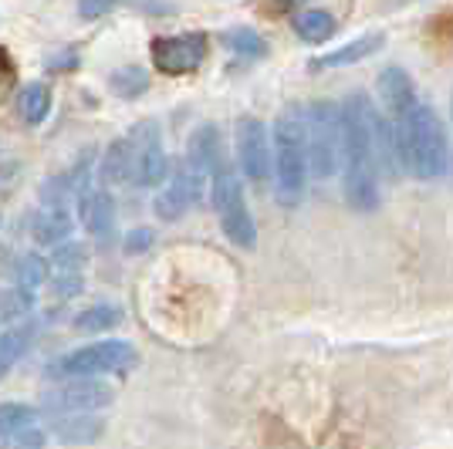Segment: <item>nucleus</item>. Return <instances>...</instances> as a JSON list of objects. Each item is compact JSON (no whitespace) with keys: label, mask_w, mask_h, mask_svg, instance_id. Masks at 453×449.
<instances>
[{"label":"nucleus","mask_w":453,"mask_h":449,"mask_svg":"<svg viewBox=\"0 0 453 449\" xmlns=\"http://www.w3.org/2000/svg\"><path fill=\"white\" fill-rule=\"evenodd\" d=\"M372 102L352 95L342 105V172H345V200L359 213L379 206V166L372 149Z\"/></svg>","instance_id":"f257e3e1"},{"label":"nucleus","mask_w":453,"mask_h":449,"mask_svg":"<svg viewBox=\"0 0 453 449\" xmlns=\"http://www.w3.org/2000/svg\"><path fill=\"white\" fill-rule=\"evenodd\" d=\"M393 139H396L399 169H406L416 179H440L450 166V146L440 115L426 105L416 102L410 112L396 115L393 122Z\"/></svg>","instance_id":"f03ea898"},{"label":"nucleus","mask_w":453,"mask_h":449,"mask_svg":"<svg viewBox=\"0 0 453 449\" xmlns=\"http://www.w3.org/2000/svg\"><path fill=\"white\" fill-rule=\"evenodd\" d=\"M274 196L281 206H298L308 186V142H304V109L298 102L284 105L274 122Z\"/></svg>","instance_id":"7ed1b4c3"},{"label":"nucleus","mask_w":453,"mask_h":449,"mask_svg":"<svg viewBox=\"0 0 453 449\" xmlns=\"http://www.w3.org/2000/svg\"><path fill=\"white\" fill-rule=\"evenodd\" d=\"M304 142H308V172L315 179L335 176L342 166V105L311 102L304 109Z\"/></svg>","instance_id":"20e7f679"},{"label":"nucleus","mask_w":453,"mask_h":449,"mask_svg":"<svg viewBox=\"0 0 453 449\" xmlns=\"http://www.w3.org/2000/svg\"><path fill=\"white\" fill-rule=\"evenodd\" d=\"M210 179H213V209H217V220H220V230L226 233V240L234 247H241V250H254L257 226H254V217L247 209L244 186H241L237 169L224 159L210 172Z\"/></svg>","instance_id":"39448f33"},{"label":"nucleus","mask_w":453,"mask_h":449,"mask_svg":"<svg viewBox=\"0 0 453 449\" xmlns=\"http://www.w3.org/2000/svg\"><path fill=\"white\" fill-rule=\"evenodd\" d=\"M139 352L129 341H95L85 345L72 355L58 358L48 369L51 378L65 382V378H98V375H126L135 369Z\"/></svg>","instance_id":"423d86ee"},{"label":"nucleus","mask_w":453,"mask_h":449,"mask_svg":"<svg viewBox=\"0 0 453 449\" xmlns=\"http://www.w3.org/2000/svg\"><path fill=\"white\" fill-rule=\"evenodd\" d=\"M129 139H133V183L135 186H159L170 172L159 126L146 118V122L129 129Z\"/></svg>","instance_id":"0eeeda50"},{"label":"nucleus","mask_w":453,"mask_h":449,"mask_svg":"<svg viewBox=\"0 0 453 449\" xmlns=\"http://www.w3.org/2000/svg\"><path fill=\"white\" fill-rule=\"evenodd\" d=\"M41 402L51 415H81V412L105 409L112 402V389L95 378H65L55 389H48Z\"/></svg>","instance_id":"6e6552de"},{"label":"nucleus","mask_w":453,"mask_h":449,"mask_svg":"<svg viewBox=\"0 0 453 449\" xmlns=\"http://www.w3.org/2000/svg\"><path fill=\"white\" fill-rule=\"evenodd\" d=\"M203 57H207V34H200V31L152 41V65L163 75H189L203 65Z\"/></svg>","instance_id":"1a4fd4ad"},{"label":"nucleus","mask_w":453,"mask_h":449,"mask_svg":"<svg viewBox=\"0 0 453 449\" xmlns=\"http://www.w3.org/2000/svg\"><path fill=\"white\" fill-rule=\"evenodd\" d=\"M237 163L250 183H267L271 176V139H267V126L254 115H244L237 122Z\"/></svg>","instance_id":"9d476101"},{"label":"nucleus","mask_w":453,"mask_h":449,"mask_svg":"<svg viewBox=\"0 0 453 449\" xmlns=\"http://www.w3.org/2000/svg\"><path fill=\"white\" fill-rule=\"evenodd\" d=\"M203 172H196V169L189 166L187 159H183V166L173 172L170 186L163 189L159 196H156V217L159 220H180L183 213H189V206L200 203V193H203Z\"/></svg>","instance_id":"9b49d317"},{"label":"nucleus","mask_w":453,"mask_h":449,"mask_svg":"<svg viewBox=\"0 0 453 449\" xmlns=\"http://www.w3.org/2000/svg\"><path fill=\"white\" fill-rule=\"evenodd\" d=\"M382 44H386V38H382L379 31H372V34H362V38L349 41V44H342V48H335V51H325V55H319L315 61H311V72H328V68L359 65V61H365V57L376 55V51H382Z\"/></svg>","instance_id":"f8f14e48"},{"label":"nucleus","mask_w":453,"mask_h":449,"mask_svg":"<svg viewBox=\"0 0 453 449\" xmlns=\"http://www.w3.org/2000/svg\"><path fill=\"white\" fill-rule=\"evenodd\" d=\"M379 98H382V105H386V112L393 115H403L410 112L416 102V88L413 81H410V75L399 68V65H393V68H386L382 75H379Z\"/></svg>","instance_id":"ddd939ff"},{"label":"nucleus","mask_w":453,"mask_h":449,"mask_svg":"<svg viewBox=\"0 0 453 449\" xmlns=\"http://www.w3.org/2000/svg\"><path fill=\"white\" fill-rule=\"evenodd\" d=\"M187 163L196 169V172H203V176H210L213 169L224 163V146H220L217 126H200V129L189 135Z\"/></svg>","instance_id":"4468645a"},{"label":"nucleus","mask_w":453,"mask_h":449,"mask_svg":"<svg viewBox=\"0 0 453 449\" xmlns=\"http://www.w3.org/2000/svg\"><path fill=\"white\" fill-rule=\"evenodd\" d=\"M35 335H38V321H20L14 328L0 331V382H4L7 372L24 358V352L31 348Z\"/></svg>","instance_id":"2eb2a0df"},{"label":"nucleus","mask_w":453,"mask_h":449,"mask_svg":"<svg viewBox=\"0 0 453 449\" xmlns=\"http://www.w3.org/2000/svg\"><path fill=\"white\" fill-rule=\"evenodd\" d=\"M51 432H55L61 443L78 446V443H95V439L105 432V422H102L98 415H92V412H81V415H55Z\"/></svg>","instance_id":"dca6fc26"},{"label":"nucleus","mask_w":453,"mask_h":449,"mask_svg":"<svg viewBox=\"0 0 453 449\" xmlns=\"http://www.w3.org/2000/svg\"><path fill=\"white\" fill-rule=\"evenodd\" d=\"M81 220L88 226V233H92L98 244H109L115 237V203L112 196L105 193V189H95L88 206L81 209Z\"/></svg>","instance_id":"f3484780"},{"label":"nucleus","mask_w":453,"mask_h":449,"mask_svg":"<svg viewBox=\"0 0 453 449\" xmlns=\"http://www.w3.org/2000/svg\"><path fill=\"white\" fill-rule=\"evenodd\" d=\"M291 27H295V34H298L304 44H325V41L339 31V20L332 18L328 11H321V7H308V11H298V14H295Z\"/></svg>","instance_id":"a211bd4d"},{"label":"nucleus","mask_w":453,"mask_h":449,"mask_svg":"<svg viewBox=\"0 0 453 449\" xmlns=\"http://www.w3.org/2000/svg\"><path fill=\"white\" fill-rule=\"evenodd\" d=\"M102 179H105L109 186H126V183H133V139H129V135L115 139L112 146H109L105 159H102Z\"/></svg>","instance_id":"6ab92c4d"},{"label":"nucleus","mask_w":453,"mask_h":449,"mask_svg":"<svg viewBox=\"0 0 453 449\" xmlns=\"http://www.w3.org/2000/svg\"><path fill=\"white\" fill-rule=\"evenodd\" d=\"M48 112H51V92H48V85H27L18 95V115L27 126H41L48 118Z\"/></svg>","instance_id":"aec40b11"},{"label":"nucleus","mask_w":453,"mask_h":449,"mask_svg":"<svg viewBox=\"0 0 453 449\" xmlns=\"http://www.w3.org/2000/svg\"><path fill=\"white\" fill-rule=\"evenodd\" d=\"M68 233H72V217H68V209H48V206H44V213H38V220H35V237H38V244H61V240H68Z\"/></svg>","instance_id":"412c9836"},{"label":"nucleus","mask_w":453,"mask_h":449,"mask_svg":"<svg viewBox=\"0 0 453 449\" xmlns=\"http://www.w3.org/2000/svg\"><path fill=\"white\" fill-rule=\"evenodd\" d=\"M35 426H38V409H31L24 402H4L0 406V443L24 430H35Z\"/></svg>","instance_id":"4be33fe9"},{"label":"nucleus","mask_w":453,"mask_h":449,"mask_svg":"<svg viewBox=\"0 0 453 449\" xmlns=\"http://www.w3.org/2000/svg\"><path fill=\"white\" fill-rule=\"evenodd\" d=\"M109 88H112L119 98H126V102H133L139 95H146L150 88V75L139 68V65H126V68H119L109 75Z\"/></svg>","instance_id":"5701e85b"},{"label":"nucleus","mask_w":453,"mask_h":449,"mask_svg":"<svg viewBox=\"0 0 453 449\" xmlns=\"http://www.w3.org/2000/svg\"><path fill=\"white\" fill-rule=\"evenodd\" d=\"M85 263H88L85 244H61L51 257V270L55 278H85Z\"/></svg>","instance_id":"b1692460"},{"label":"nucleus","mask_w":453,"mask_h":449,"mask_svg":"<svg viewBox=\"0 0 453 449\" xmlns=\"http://www.w3.org/2000/svg\"><path fill=\"white\" fill-rule=\"evenodd\" d=\"M122 321V308L115 304H95V308H85L75 318V328L85 331V335H95V331H109Z\"/></svg>","instance_id":"393cba45"},{"label":"nucleus","mask_w":453,"mask_h":449,"mask_svg":"<svg viewBox=\"0 0 453 449\" xmlns=\"http://www.w3.org/2000/svg\"><path fill=\"white\" fill-rule=\"evenodd\" d=\"M224 44L237 57H265L267 55V41L254 31V27H230L224 34Z\"/></svg>","instance_id":"a878e982"},{"label":"nucleus","mask_w":453,"mask_h":449,"mask_svg":"<svg viewBox=\"0 0 453 449\" xmlns=\"http://www.w3.org/2000/svg\"><path fill=\"white\" fill-rule=\"evenodd\" d=\"M48 278V263L41 261L38 254H27V257H20L18 263V291H27V294H35V287Z\"/></svg>","instance_id":"bb28decb"},{"label":"nucleus","mask_w":453,"mask_h":449,"mask_svg":"<svg viewBox=\"0 0 453 449\" xmlns=\"http://www.w3.org/2000/svg\"><path fill=\"white\" fill-rule=\"evenodd\" d=\"M31 304H35V294H27V291H0V321L27 315Z\"/></svg>","instance_id":"cd10ccee"},{"label":"nucleus","mask_w":453,"mask_h":449,"mask_svg":"<svg viewBox=\"0 0 453 449\" xmlns=\"http://www.w3.org/2000/svg\"><path fill=\"white\" fill-rule=\"evenodd\" d=\"M14 85H18V65H14L11 51L0 44V102L14 92Z\"/></svg>","instance_id":"c85d7f7f"},{"label":"nucleus","mask_w":453,"mask_h":449,"mask_svg":"<svg viewBox=\"0 0 453 449\" xmlns=\"http://www.w3.org/2000/svg\"><path fill=\"white\" fill-rule=\"evenodd\" d=\"M44 430L41 426H35V430H24L18 432V436H11V439H4L0 443V449H44Z\"/></svg>","instance_id":"c756f323"},{"label":"nucleus","mask_w":453,"mask_h":449,"mask_svg":"<svg viewBox=\"0 0 453 449\" xmlns=\"http://www.w3.org/2000/svg\"><path fill=\"white\" fill-rule=\"evenodd\" d=\"M152 240H156V233H152L150 226H139V230H133V233L126 237L122 250H126V254H146L152 247Z\"/></svg>","instance_id":"7c9ffc66"},{"label":"nucleus","mask_w":453,"mask_h":449,"mask_svg":"<svg viewBox=\"0 0 453 449\" xmlns=\"http://www.w3.org/2000/svg\"><path fill=\"white\" fill-rule=\"evenodd\" d=\"M119 0H78V14L81 18H102V14H109Z\"/></svg>","instance_id":"2f4dec72"},{"label":"nucleus","mask_w":453,"mask_h":449,"mask_svg":"<svg viewBox=\"0 0 453 449\" xmlns=\"http://www.w3.org/2000/svg\"><path fill=\"white\" fill-rule=\"evenodd\" d=\"M51 287H55V294L61 301L75 298V294H81V287H85V278H55L51 281Z\"/></svg>","instance_id":"473e14b6"},{"label":"nucleus","mask_w":453,"mask_h":449,"mask_svg":"<svg viewBox=\"0 0 453 449\" xmlns=\"http://www.w3.org/2000/svg\"><path fill=\"white\" fill-rule=\"evenodd\" d=\"M18 176H20V163H4L0 166V193H11L14 183H18Z\"/></svg>","instance_id":"72a5a7b5"},{"label":"nucleus","mask_w":453,"mask_h":449,"mask_svg":"<svg viewBox=\"0 0 453 449\" xmlns=\"http://www.w3.org/2000/svg\"><path fill=\"white\" fill-rule=\"evenodd\" d=\"M281 7H295V4H304V0H278Z\"/></svg>","instance_id":"f704fd0d"},{"label":"nucleus","mask_w":453,"mask_h":449,"mask_svg":"<svg viewBox=\"0 0 453 449\" xmlns=\"http://www.w3.org/2000/svg\"><path fill=\"white\" fill-rule=\"evenodd\" d=\"M450 105H453V102H450ZM450 112H453V109H450Z\"/></svg>","instance_id":"c9c22d12"}]
</instances>
